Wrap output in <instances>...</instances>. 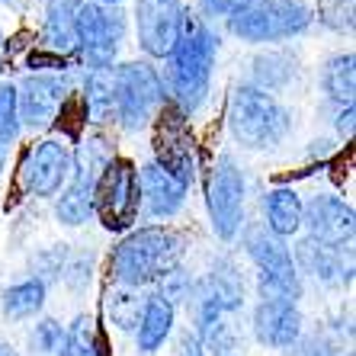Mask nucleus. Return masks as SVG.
<instances>
[{
  "instance_id": "1",
  "label": "nucleus",
  "mask_w": 356,
  "mask_h": 356,
  "mask_svg": "<svg viewBox=\"0 0 356 356\" xmlns=\"http://www.w3.org/2000/svg\"><path fill=\"white\" fill-rule=\"evenodd\" d=\"M218 55L216 33L202 23V17L183 13L180 42L170 51V67H167V87H170V106L180 116L190 119L193 113L202 109L212 83V67Z\"/></svg>"
},
{
  "instance_id": "2",
  "label": "nucleus",
  "mask_w": 356,
  "mask_h": 356,
  "mask_svg": "<svg viewBox=\"0 0 356 356\" xmlns=\"http://www.w3.org/2000/svg\"><path fill=\"white\" fill-rule=\"evenodd\" d=\"M183 254H186V238L180 232L167 225H145V228H132L113 248L109 273L116 286L145 289L164 280L170 270L183 266Z\"/></svg>"
},
{
  "instance_id": "3",
  "label": "nucleus",
  "mask_w": 356,
  "mask_h": 356,
  "mask_svg": "<svg viewBox=\"0 0 356 356\" xmlns=\"http://www.w3.org/2000/svg\"><path fill=\"white\" fill-rule=\"evenodd\" d=\"M228 132L248 151H270L282 145V138L292 132V116L273 93L260 90L254 83H241L228 97L225 109Z\"/></svg>"
},
{
  "instance_id": "4",
  "label": "nucleus",
  "mask_w": 356,
  "mask_h": 356,
  "mask_svg": "<svg viewBox=\"0 0 356 356\" xmlns=\"http://www.w3.org/2000/svg\"><path fill=\"white\" fill-rule=\"evenodd\" d=\"M113 158H116V151H113L106 135L99 132L81 138L77 151H71V180L58 193V202H55V216H58L61 225L77 228L87 218H93V193H97L99 177H103V170L109 167Z\"/></svg>"
},
{
  "instance_id": "5",
  "label": "nucleus",
  "mask_w": 356,
  "mask_h": 356,
  "mask_svg": "<svg viewBox=\"0 0 356 356\" xmlns=\"http://www.w3.org/2000/svg\"><path fill=\"white\" fill-rule=\"evenodd\" d=\"M315 13L302 0H250L244 10L228 17V33L241 42H280L302 35L312 26Z\"/></svg>"
},
{
  "instance_id": "6",
  "label": "nucleus",
  "mask_w": 356,
  "mask_h": 356,
  "mask_svg": "<svg viewBox=\"0 0 356 356\" xmlns=\"http://www.w3.org/2000/svg\"><path fill=\"white\" fill-rule=\"evenodd\" d=\"M244 250L257 266V289L260 298H280L296 302L302 298V273L292 264V250L286 241L273 238L264 225H254L244 232Z\"/></svg>"
},
{
  "instance_id": "7",
  "label": "nucleus",
  "mask_w": 356,
  "mask_h": 356,
  "mask_svg": "<svg viewBox=\"0 0 356 356\" xmlns=\"http://www.w3.org/2000/svg\"><path fill=\"white\" fill-rule=\"evenodd\" d=\"M164 106V81L148 61L116 65V125L138 132Z\"/></svg>"
},
{
  "instance_id": "8",
  "label": "nucleus",
  "mask_w": 356,
  "mask_h": 356,
  "mask_svg": "<svg viewBox=\"0 0 356 356\" xmlns=\"http://www.w3.org/2000/svg\"><path fill=\"white\" fill-rule=\"evenodd\" d=\"M138 170L129 158H113L93 193V216L103 222L106 232H129L138 222Z\"/></svg>"
},
{
  "instance_id": "9",
  "label": "nucleus",
  "mask_w": 356,
  "mask_h": 356,
  "mask_svg": "<svg viewBox=\"0 0 356 356\" xmlns=\"http://www.w3.org/2000/svg\"><path fill=\"white\" fill-rule=\"evenodd\" d=\"M74 33L77 55L87 61V67H106L113 65L125 39V13L119 7H99L81 0L74 13Z\"/></svg>"
},
{
  "instance_id": "10",
  "label": "nucleus",
  "mask_w": 356,
  "mask_h": 356,
  "mask_svg": "<svg viewBox=\"0 0 356 356\" xmlns=\"http://www.w3.org/2000/svg\"><path fill=\"white\" fill-rule=\"evenodd\" d=\"M244 193H248V183H244L238 161L232 154H222L206 183V206H209V218H212L216 238L234 241L241 234V225H244Z\"/></svg>"
},
{
  "instance_id": "11",
  "label": "nucleus",
  "mask_w": 356,
  "mask_h": 356,
  "mask_svg": "<svg viewBox=\"0 0 356 356\" xmlns=\"http://www.w3.org/2000/svg\"><path fill=\"white\" fill-rule=\"evenodd\" d=\"M154 164L161 170L180 180L186 190L196 183V167H199V151L193 132L186 125V116H180L174 106H161L158 113V132H154Z\"/></svg>"
},
{
  "instance_id": "12",
  "label": "nucleus",
  "mask_w": 356,
  "mask_h": 356,
  "mask_svg": "<svg viewBox=\"0 0 356 356\" xmlns=\"http://www.w3.org/2000/svg\"><path fill=\"white\" fill-rule=\"evenodd\" d=\"M71 180V148L65 138H45L26 151L19 190L33 199H55Z\"/></svg>"
},
{
  "instance_id": "13",
  "label": "nucleus",
  "mask_w": 356,
  "mask_h": 356,
  "mask_svg": "<svg viewBox=\"0 0 356 356\" xmlns=\"http://www.w3.org/2000/svg\"><path fill=\"white\" fill-rule=\"evenodd\" d=\"M183 7L180 0H138L135 3V33L138 45L151 58H170L180 42Z\"/></svg>"
},
{
  "instance_id": "14",
  "label": "nucleus",
  "mask_w": 356,
  "mask_h": 356,
  "mask_svg": "<svg viewBox=\"0 0 356 356\" xmlns=\"http://www.w3.org/2000/svg\"><path fill=\"white\" fill-rule=\"evenodd\" d=\"M302 228L305 238L318 241L324 248H353V232H356V216L353 206L343 202L340 196L321 193L302 209Z\"/></svg>"
},
{
  "instance_id": "15",
  "label": "nucleus",
  "mask_w": 356,
  "mask_h": 356,
  "mask_svg": "<svg viewBox=\"0 0 356 356\" xmlns=\"http://www.w3.org/2000/svg\"><path fill=\"white\" fill-rule=\"evenodd\" d=\"M71 93V81L65 74H29L17 83L19 122L29 129H49L55 125L61 103Z\"/></svg>"
},
{
  "instance_id": "16",
  "label": "nucleus",
  "mask_w": 356,
  "mask_h": 356,
  "mask_svg": "<svg viewBox=\"0 0 356 356\" xmlns=\"http://www.w3.org/2000/svg\"><path fill=\"white\" fill-rule=\"evenodd\" d=\"M298 273L315 276L324 286H343L353 280V248H324L312 238H302L292 250Z\"/></svg>"
},
{
  "instance_id": "17",
  "label": "nucleus",
  "mask_w": 356,
  "mask_h": 356,
  "mask_svg": "<svg viewBox=\"0 0 356 356\" xmlns=\"http://www.w3.org/2000/svg\"><path fill=\"white\" fill-rule=\"evenodd\" d=\"M254 337L270 350H289L302 337V312L296 302H280V298H260L250 318Z\"/></svg>"
},
{
  "instance_id": "18",
  "label": "nucleus",
  "mask_w": 356,
  "mask_h": 356,
  "mask_svg": "<svg viewBox=\"0 0 356 356\" xmlns=\"http://www.w3.org/2000/svg\"><path fill=\"white\" fill-rule=\"evenodd\" d=\"M138 193H141V212L148 218H174L186 202V186L180 180L161 170L154 161L138 170Z\"/></svg>"
},
{
  "instance_id": "19",
  "label": "nucleus",
  "mask_w": 356,
  "mask_h": 356,
  "mask_svg": "<svg viewBox=\"0 0 356 356\" xmlns=\"http://www.w3.org/2000/svg\"><path fill=\"white\" fill-rule=\"evenodd\" d=\"M193 298H202V302H212L218 312L232 315L244 305V280H241V270L232 257H218L212 264L202 280L193 286Z\"/></svg>"
},
{
  "instance_id": "20",
  "label": "nucleus",
  "mask_w": 356,
  "mask_h": 356,
  "mask_svg": "<svg viewBox=\"0 0 356 356\" xmlns=\"http://www.w3.org/2000/svg\"><path fill=\"white\" fill-rule=\"evenodd\" d=\"M81 0H49L45 7V23H42V51H51L58 58H71L77 51L74 13Z\"/></svg>"
},
{
  "instance_id": "21",
  "label": "nucleus",
  "mask_w": 356,
  "mask_h": 356,
  "mask_svg": "<svg viewBox=\"0 0 356 356\" xmlns=\"http://www.w3.org/2000/svg\"><path fill=\"white\" fill-rule=\"evenodd\" d=\"M302 209L305 202L292 186H273L264 196V228L280 241L292 238L302 232Z\"/></svg>"
},
{
  "instance_id": "22",
  "label": "nucleus",
  "mask_w": 356,
  "mask_h": 356,
  "mask_svg": "<svg viewBox=\"0 0 356 356\" xmlns=\"http://www.w3.org/2000/svg\"><path fill=\"white\" fill-rule=\"evenodd\" d=\"M174 321H177V308L170 302L151 292L145 296V308H141L138 327H135V340H138L141 353H158L167 343V337L174 334Z\"/></svg>"
},
{
  "instance_id": "23",
  "label": "nucleus",
  "mask_w": 356,
  "mask_h": 356,
  "mask_svg": "<svg viewBox=\"0 0 356 356\" xmlns=\"http://www.w3.org/2000/svg\"><path fill=\"white\" fill-rule=\"evenodd\" d=\"M81 99L90 122L97 125L116 122V65L90 67V74L83 81Z\"/></svg>"
},
{
  "instance_id": "24",
  "label": "nucleus",
  "mask_w": 356,
  "mask_h": 356,
  "mask_svg": "<svg viewBox=\"0 0 356 356\" xmlns=\"http://www.w3.org/2000/svg\"><path fill=\"white\" fill-rule=\"evenodd\" d=\"M321 87L331 103H337V106H353V93H356L353 51H343V55L327 58V65H324V71H321Z\"/></svg>"
},
{
  "instance_id": "25",
  "label": "nucleus",
  "mask_w": 356,
  "mask_h": 356,
  "mask_svg": "<svg viewBox=\"0 0 356 356\" xmlns=\"http://www.w3.org/2000/svg\"><path fill=\"white\" fill-rule=\"evenodd\" d=\"M45 296H49V289L39 280H23L17 286L3 289L0 312H3L7 321H26V318H35L45 308Z\"/></svg>"
},
{
  "instance_id": "26",
  "label": "nucleus",
  "mask_w": 356,
  "mask_h": 356,
  "mask_svg": "<svg viewBox=\"0 0 356 356\" xmlns=\"http://www.w3.org/2000/svg\"><path fill=\"white\" fill-rule=\"evenodd\" d=\"M145 308V296L141 289H129V286H116L109 282L103 292V312H106L109 324H116L119 331H135Z\"/></svg>"
},
{
  "instance_id": "27",
  "label": "nucleus",
  "mask_w": 356,
  "mask_h": 356,
  "mask_svg": "<svg viewBox=\"0 0 356 356\" xmlns=\"http://www.w3.org/2000/svg\"><path fill=\"white\" fill-rule=\"evenodd\" d=\"M296 71H298L296 55L286 49H273V51L254 58V87H260V90H266V93L282 90V87L296 77Z\"/></svg>"
},
{
  "instance_id": "28",
  "label": "nucleus",
  "mask_w": 356,
  "mask_h": 356,
  "mask_svg": "<svg viewBox=\"0 0 356 356\" xmlns=\"http://www.w3.org/2000/svg\"><path fill=\"white\" fill-rule=\"evenodd\" d=\"M196 337L202 340V350H209L212 356H241L244 353V337H241L238 324L228 321V315L206 324Z\"/></svg>"
},
{
  "instance_id": "29",
  "label": "nucleus",
  "mask_w": 356,
  "mask_h": 356,
  "mask_svg": "<svg viewBox=\"0 0 356 356\" xmlns=\"http://www.w3.org/2000/svg\"><path fill=\"white\" fill-rule=\"evenodd\" d=\"M99 334L93 331V318L77 315L71 327H65V347L58 356H99Z\"/></svg>"
},
{
  "instance_id": "30",
  "label": "nucleus",
  "mask_w": 356,
  "mask_h": 356,
  "mask_svg": "<svg viewBox=\"0 0 356 356\" xmlns=\"http://www.w3.org/2000/svg\"><path fill=\"white\" fill-rule=\"evenodd\" d=\"M19 106H17V83H0V148L19 138Z\"/></svg>"
},
{
  "instance_id": "31",
  "label": "nucleus",
  "mask_w": 356,
  "mask_h": 356,
  "mask_svg": "<svg viewBox=\"0 0 356 356\" xmlns=\"http://www.w3.org/2000/svg\"><path fill=\"white\" fill-rule=\"evenodd\" d=\"M65 264H67V248L65 244H55V248L39 250V254L33 257V276H29V280H39L42 286L49 289V282L61 280Z\"/></svg>"
},
{
  "instance_id": "32",
  "label": "nucleus",
  "mask_w": 356,
  "mask_h": 356,
  "mask_svg": "<svg viewBox=\"0 0 356 356\" xmlns=\"http://www.w3.org/2000/svg\"><path fill=\"white\" fill-rule=\"evenodd\" d=\"M158 286V296L164 298V302H170V305H180V302H190L193 298V276L183 270V266H177V270H170V273L164 276V280H158L154 282Z\"/></svg>"
},
{
  "instance_id": "33",
  "label": "nucleus",
  "mask_w": 356,
  "mask_h": 356,
  "mask_svg": "<svg viewBox=\"0 0 356 356\" xmlns=\"http://www.w3.org/2000/svg\"><path fill=\"white\" fill-rule=\"evenodd\" d=\"M33 347L42 356H58L61 347H65V327L55 318H42L33 331Z\"/></svg>"
},
{
  "instance_id": "34",
  "label": "nucleus",
  "mask_w": 356,
  "mask_h": 356,
  "mask_svg": "<svg viewBox=\"0 0 356 356\" xmlns=\"http://www.w3.org/2000/svg\"><path fill=\"white\" fill-rule=\"evenodd\" d=\"M318 19H321L324 26L337 29V33L353 29V0H321Z\"/></svg>"
},
{
  "instance_id": "35",
  "label": "nucleus",
  "mask_w": 356,
  "mask_h": 356,
  "mask_svg": "<svg viewBox=\"0 0 356 356\" xmlns=\"http://www.w3.org/2000/svg\"><path fill=\"white\" fill-rule=\"evenodd\" d=\"M61 280H65L74 292L87 289V286H90V260H87V257L67 260V264H65V273H61Z\"/></svg>"
},
{
  "instance_id": "36",
  "label": "nucleus",
  "mask_w": 356,
  "mask_h": 356,
  "mask_svg": "<svg viewBox=\"0 0 356 356\" xmlns=\"http://www.w3.org/2000/svg\"><path fill=\"white\" fill-rule=\"evenodd\" d=\"M202 3V10H206L209 17H234L238 10H244L250 3V0H199Z\"/></svg>"
},
{
  "instance_id": "37",
  "label": "nucleus",
  "mask_w": 356,
  "mask_h": 356,
  "mask_svg": "<svg viewBox=\"0 0 356 356\" xmlns=\"http://www.w3.org/2000/svg\"><path fill=\"white\" fill-rule=\"evenodd\" d=\"M174 356H206L202 340L196 337V331H183L174 343Z\"/></svg>"
},
{
  "instance_id": "38",
  "label": "nucleus",
  "mask_w": 356,
  "mask_h": 356,
  "mask_svg": "<svg viewBox=\"0 0 356 356\" xmlns=\"http://www.w3.org/2000/svg\"><path fill=\"white\" fill-rule=\"evenodd\" d=\"M286 356H324V343H321V337H298L286 350Z\"/></svg>"
},
{
  "instance_id": "39",
  "label": "nucleus",
  "mask_w": 356,
  "mask_h": 356,
  "mask_svg": "<svg viewBox=\"0 0 356 356\" xmlns=\"http://www.w3.org/2000/svg\"><path fill=\"white\" fill-rule=\"evenodd\" d=\"M334 125H337V132L343 135V138H350V135H353V106H337Z\"/></svg>"
},
{
  "instance_id": "40",
  "label": "nucleus",
  "mask_w": 356,
  "mask_h": 356,
  "mask_svg": "<svg viewBox=\"0 0 356 356\" xmlns=\"http://www.w3.org/2000/svg\"><path fill=\"white\" fill-rule=\"evenodd\" d=\"M0 356H19V353L10 347V343H3V340H0Z\"/></svg>"
},
{
  "instance_id": "41",
  "label": "nucleus",
  "mask_w": 356,
  "mask_h": 356,
  "mask_svg": "<svg viewBox=\"0 0 356 356\" xmlns=\"http://www.w3.org/2000/svg\"><path fill=\"white\" fill-rule=\"evenodd\" d=\"M90 3H99V7H119L122 0H90Z\"/></svg>"
},
{
  "instance_id": "42",
  "label": "nucleus",
  "mask_w": 356,
  "mask_h": 356,
  "mask_svg": "<svg viewBox=\"0 0 356 356\" xmlns=\"http://www.w3.org/2000/svg\"><path fill=\"white\" fill-rule=\"evenodd\" d=\"M3 154H7V148H0V170H3Z\"/></svg>"
},
{
  "instance_id": "43",
  "label": "nucleus",
  "mask_w": 356,
  "mask_h": 356,
  "mask_svg": "<svg viewBox=\"0 0 356 356\" xmlns=\"http://www.w3.org/2000/svg\"><path fill=\"white\" fill-rule=\"evenodd\" d=\"M0 51H3V35H0Z\"/></svg>"
}]
</instances>
